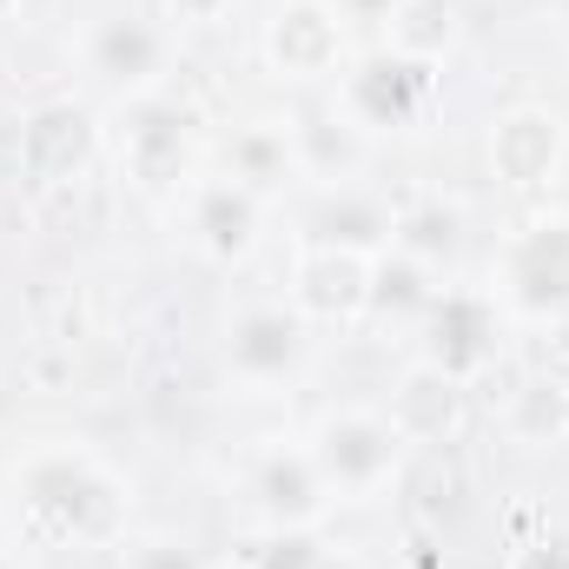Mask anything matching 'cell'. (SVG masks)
<instances>
[{"label": "cell", "instance_id": "obj_23", "mask_svg": "<svg viewBox=\"0 0 569 569\" xmlns=\"http://www.w3.org/2000/svg\"><path fill=\"white\" fill-rule=\"evenodd\" d=\"M385 33H391V53H411V60L437 67V60L457 47L463 20H457V0H405Z\"/></svg>", "mask_w": 569, "mask_h": 569}, {"label": "cell", "instance_id": "obj_15", "mask_svg": "<svg viewBox=\"0 0 569 569\" xmlns=\"http://www.w3.org/2000/svg\"><path fill=\"white\" fill-rule=\"evenodd\" d=\"M385 418L398 425V437H405L411 450H425V443H450V437L463 430V378H450V371H437V365L418 358V365L398 378Z\"/></svg>", "mask_w": 569, "mask_h": 569}, {"label": "cell", "instance_id": "obj_6", "mask_svg": "<svg viewBox=\"0 0 569 569\" xmlns=\"http://www.w3.org/2000/svg\"><path fill=\"white\" fill-rule=\"evenodd\" d=\"M497 298L523 318H569V212L530 219L503 259H497Z\"/></svg>", "mask_w": 569, "mask_h": 569}, {"label": "cell", "instance_id": "obj_13", "mask_svg": "<svg viewBox=\"0 0 569 569\" xmlns=\"http://www.w3.org/2000/svg\"><path fill=\"white\" fill-rule=\"evenodd\" d=\"M172 60V33L159 20H140V13H107L87 27V67L120 87V93H146Z\"/></svg>", "mask_w": 569, "mask_h": 569}, {"label": "cell", "instance_id": "obj_10", "mask_svg": "<svg viewBox=\"0 0 569 569\" xmlns=\"http://www.w3.org/2000/svg\"><path fill=\"white\" fill-rule=\"evenodd\" d=\"M186 232L212 266H246L266 232V199L239 179H199L186 199Z\"/></svg>", "mask_w": 569, "mask_h": 569}, {"label": "cell", "instance_id": "obj_2", "mask_svg": "<svg viewBox=\"0 0 569 569\" xmlns=\"http://www.w3.org/2000/svg\"><path fill=\"white\" fill-rule=\"evenodd\" d=\"M305 450H311L318 477L331 483V497H371V490L398 483V470L411 457V443L398 437L385 411H331L311 425Z\"/></svg>", "mask_w": 569, "mask_h": 569}, {"label": "cell", "instance_id": "obj_20", "mask_svg": "<svg viewBox=\"0 0 569 569\" xmlns=\"http://www.w3.org/2000/svg\"><path fill=\"white\" fill-rule=\"evenodd\" d=\"M503 430H510V443H530V450L569 443V385L563 378H523L503 405Z\"/></svg>", "mask_w": 569, "mask_h": 569}, {"label": "cell", "instance_id": "obj_8", "mask_svg": "<svg viewBox=\"0 0 569 569\" xmlns=\"http://www.w3.org/2000/svg\"><path fill=\"white\" fill-rule=\"evenodd\" d=\"M418 325H425V365L463 378V385L497 358V331H503L497 298H483V291H437Z\"/></svg>", "mask_w": 569, "mask_h": 569}, {"label": "cell", "instance_id": "obj_26", "mask_svg": "<svg viewBox=\"0 0 569 569\" xmlns=\"http://www.w3.org/2000/svg\"><path fill=\"white\" fill-rule=\"evenodd\" d=\"M503 569H569V537H537V543H517Z\"/></svg>", "mask_w": 569, "mask_h": 569}, {"label": "cell", "instance_id": "obj_33", "mask_svg": "<svg viewBox=\"0 0 569 569\" xmlns=\"http://www.w3.org/2000/svg\"><path fill=\"white\" fill-rule=\"evenodd\" d=\"M563 33H569V0H563Z\"/></svg>", "mask_w": 569, "mask_h": 569}, {"label": "cell", "instance_id": "obj_16", "mask_svg": "<svg viewBox=\"0 0 569 569\" xmlns=\"http://www.w3.org/2000/svg\"><path fill=\"white\" fill-rule=\"evenodd\" d=\"M291 152H298V172L305 179H318V186H345L358 166H365V152H371V133L365 127H351L345 113H298L291 120Z\"/></svg>", "mask_w": 569, "mask_h": 569}, {"label": "cell", "instance_id": "obj_18", "mask_svg": "<svg viewBox=\"0 0 569 569\" xmlns=\"http://www.w3.org/2000/svg\"><path fill=\"white\" fill-rule=\"evenodd\" d=\"M398 483L411 490V510H418L425 523H437V530L470 510V470H463V457H457L450 443H425L418 457H405Z\"/></svg>", "mask_w": 569, "mask_h": 569}, {"label": "cell", "instance_id": "obj_24", "mask_svg": "<svg viewBox=\"0 0 569 569\" xmlns=\"http://www.w3.org/2000/svg\"><path fill=\"white\" fill-rule=\"evenodd\" d=\"M252 563L259 569H318L325 563V543L311 530H266V550Z\"/></svg>", "mask_w": 569, "mask_h": 569}, {"label": "cell", "instance_id": "obj_29", "mask_svg": "<svg viewBox=\"0 0 569 569\" xmlns=\"http://www.w3.org/2000/svg\"><path fill=\"white\" fill-rule=\"evenodd\" d=\"M318 569H365V563H358V557H331V550H325V563H318Z\"/></svg>", "mask_w": 569, "mask_h": 569}, {"label": "cell", "instance_id": "obj_14", "mask_svg": "<svg viewBox=\"0 0 569 569\" xmlns=\"http://www.w3.org/2000/svg\"><path fill=\"white\" fill-rule=\"evenodd\" d=\"M365 291H371V259H365V252L305 246L298 266H291V311H298V318L345 325V318L365 311Z\"/></svg>", "mask_w": 569, "mask_h": 569}, {"label": "cell", "instance_id": "obj_32", "mask_svg": "<svg viewBox=\"0 0 569 569\" xmlns=\"http://www.w3.org/2000/svg\"><path fill=\"white\" fill-rule=\"evenodd\" d=\"M0 569H13V557H7V550H0Z\"/></svg>", "mask_w": 569, "mask_h": 569}, {"label": "cell", "instance_id": "obj_17", "mask_svg": "<svg viewBox=\"0 0 569 569\" xmlns=\"http://www.w3.org/2000/svg\"><path fill=\"white\" fill-rule=\"evenodd\" d=\"M391 232H398V212H385L371 192H351V186H331L311 212V246H345V252H391Z\"/></svg>", "mask_w": 569, "mask_h": 569}, {"label": "cell", "instance_id": "obj_1", "mask_svg": "<svg viewBox=\"0 0 569 569\" xmlns=\"http://www.w3.org/2000/svg\"><path fill=\"white\" fill-rule=\"evenodd\" d=\"M20 503L73 543H120L127 537V483L80 443H40L13 470Z\"/></svg>", "mask_w": 569, "mask_h": 569}, {"label": "cell", "instance_id": "obj_19", "mask_svg": "<svg viewBox=\"0 0 569 569\" xmlns=\"http://www.w3.org/2000/svg\"><path fill=\"white\" fill-rule=\"evenodd\" d=\"M226 179L252 186L259 199H266V192H284L291 179H305V172H298V152H291V127H272V120L239 127L232 146H226Z\"/></svg>", "mask_w": 569, "mask_h": 569}, {"label": "cell", "instance_id": "obj_12", "mask_svg": "<svg viewBox=\"0 0 569 569\" xmlns=\"http://www.w3.org/2000/svg\"><path fill=\"white\" fill-rule=\"evenodd\" d=\"M252 510L266 517V530H318L325 510H331V483L318 477L311 450H266L252 463V483H246Z\"/></svg>", "mask_w": 569, "mask_h": 569}, {"label": "cell", "instance_id": "obj_21", "mask_svg": "<svg viewBox=\"0 0 569 569\" xmlns=\"http://www.w3.org/2000/svg\"><path fill=\"white\" fill-rule=\"evenodd\" d=\"M437 298L430 266H418L411 252H378L371 259V291H365V311L371 318H425V305Z\"/></svg>", "mask_w": 569, "mask_h": 569}, {"label": "cell", "instance_id": "obj_28", "mask_svg": "<svg viewBox=\"0 0 569 569\" xmlns=\"http://www.w3.org/2000/svg\"><path fill=\"white\" fill-rule=\"evenodd\" d=\"M331 7H338L345 20H371V27H391L405 0H331Z\"/></svg>", "mask_w": 569, "mask_h": 569}, {"label": "cell", "instance_id": "obj_4", "mask_svg": "<svg viewBox=\"0 0 569 569\" xmlns=\"http://www.w3.org/2000/svg\"><path fill=\"white\" fill-rule=\"evenodd\" d=\"M266 67L291 80V87H318L338 80L351 67V20L331 0H284L279 13L266 20Z\"/></svg>", "mask_w": 569, "mask_h": 569}, {"label": "cell", "instance_id": "obj_3", "mask_svg": "<svg viewBox=\"0 0 569 569\" xmlns=\"http://www.w3.org/2000/svg\"><path fill=\"white\" fill-rule=\"evenodd\" d=\"M430 93H437V67L378 47V53H365V60L345 67L338 113H345L351 127H365V133H405V127L425 120Z\"/></svg>", "mask_w": 569, "mask_h": 569}, {"label": "cell", "instance_id": "obj_9", "mask_svg": "<svg viewBox=\"0 0 569 569\" xmlns=\"http://www.w3.org/2000/svg\"><path fill=\"white\" fill-rule=\"evenodd\" d=\"M490 172L510 186V192H537L563 172L569 159V127L550 107H510L490 120Z\"/></svg>", "mask_w": 569, "mask_h": 569}, {"label": "cell", "instance_id": "obj_11", "mask_svg": "<svg viewBox=\"0 0 569 569\" xmlns=\"http://www.w3.org/2000/svg\"><path fill=\"white\" fill-rule=\"evenodd\" d=\"M305 365V318L291 305H246L226 325V371L239 385H284Z\"/></svg>", "mask_w": 569, "mask_h": 569}, {"label": "cell", "instance_id": "obj_5", "mask_svg": "<svg viewBox=\"0 0 569 569\" xmlns=\"http://www.w3.org/2000/svg\"><path fill=\"white\" fill-rule=\"evenodd\" d=\"M13 159L33 186H73L87 179V166L100 159V113L73 93L60 100H40L20 113V133H13Z\"/></svg>", "mask_w": 569, "mask_h": 569}, {"label": "cell", "instance_id": "obj_7", "mask_svg": "<svg viewBox=\"0 0 569 569\" xmlns=\"http://www.w3.org/2000/svg\"><path fill=\"white\" fill-rule=\"evenodd\" d=\"M192 159H199V133L192 113L172 100H133L127 127H120V172L140 192H179L192 186Z\"/></svg>", "mask_w": 569, "mask_h": 569}, {"label": "cell", "instance_id": "obj_27", "mask_svg": "<svg viewBox=\"0 0 569 569\" xmlns=\"http://www.w3.org/2000/svg\"><path fill=\"white\" fill-rule=\"evenodd\" d=\"M232 7L239 0H166V20H179V27H219Z\"/></svg>", "mask_w": 569, "mask_h": 569}, {"label": "cell", "instance_id": "obj_22", "mask_svg": "<svg viewBox=\"0 0 569 569\" xmlns=\"http://www.w3.org/2000/svg\"><path fill=\"white\" fill-rule=\"evenodd\" d=\"M398 252H411L418 266H450L463 252V212L443 206V199H418L411 212H398V232H391Z\"/></svg>", "mask_w": 569, "mask_h": 569}, {"label": "cell", "instance_id": "obj_30", "mask_svg": "<svg viewBox=\"0 0 569 569\" xmlns=\"http://www.w3.org/2000/svg\"><path fill=\"white\" fill-rule=\"evenodd\" d=\"M7 13H20V0H0V20H7Z\"/></svg>", "mask_w": 569, "mask_h": 569}, {"label": "cell", "instance_id": "obj_25", "mask_svg": "<svg viewBox=\"0 0 569 569\" xmlns=\"http://www.w3.org/2000/svg\"><path fill=\"white\" fill-rule=\"evenodd\" d=\"M127 569H206L179 537H152V543H140L133 557H127Z\"/></svg>", "mask_w": 569, "mask_h": 569}, {"label": "cell", "instance_id": "obj_31", "mask_svg": "<svg viewBox=\"0 0 569 569\" xmlns=\"http://www.w3.org/2000/svg\"><path fill=\"white\" fill-rule=\"evenodd\" d=\"M219 569H259V563H219Z\"/></svg>", "mask_w": 569, "mask_h": 569}]
</instances>
